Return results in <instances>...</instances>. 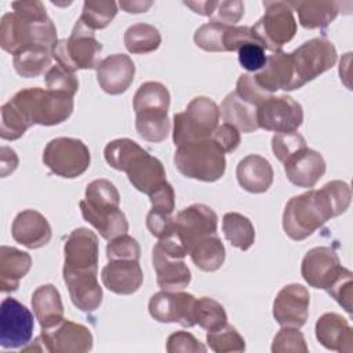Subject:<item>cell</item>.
I'll return each mask as SVG.
<instances>
[{
	"label": "cell",
	"mask_w": 353,
	"mask_h": 353,
	"mask_svg": "<svg viewBox=\"0 0 353 353\" xmlns=\"http://www.w3.org/2000/svg\"><path fill=\"white\" fill-rule=\"evenodd\" d=\"M352 201V192L346 182L335 179L320 189H310L291 197L283 212L285 234L301 241L312 236L328 219L343 214Z\"/></svg>",
	"instance_id": "obj_1"
},
{
	"label": "cell",
	"mask_w": 353,
	"mask_h": 353,
	"mask_svg": "<svg viewBox=\"0 0 353 353\" xmlns=\"http://www.w3.org/2000/svg\"><path fill=\"white\" fill-rule=\"evenodd\" d=\"M14 11L6 12L0 22V46L4 51L15 55L33 47L50 51L58 43L57 28L46 12L41 1H14Z\"/></svg>",
	"instance_id": "obj_2"
},
{
	"label": "cell",
	"mask_w": 353,
	"mask_h": 353,
	"mask_svg": "<svg viewBox=\"0 0 353 353\" xmlns=\"http://www.w3.org/2000/svg\"><path fill=\"white\" fill-rule=\"evenodd\" d=\"M10 102L30 125H57L68 120L73 112V97L40 87L19 90Z\"/></svg>",
	"instance_id": "obj_3"
},
{
	"label": "cell",
	"mask_w": 353,
	"mask_h": 353,
	"mask_svg": "<svg viewBox=\"0 0 353 353\" xmlns=\"http://www.w3.org/2000/svg\"><path fill=\"white\" fill-rule=\"evenodd\" d=\"M174 164L186 178L215 182L225 174L226 159L219 145L212 138H207L176 146Z\"/></svg>",
	"instance_id": "obj_4"
},
{
	"label": "cell",
	"mask_w": 353,
	"mask_h": 353,
	"mask_svg": "<svg viewBox=\"0 0 353 353\" xmlns=\"http://www.w3.org/2000/svg\"><path fill=\"white\" fill-rule=\"evenodd\" d=\"M219 108L208 97L193 98L185 112L175 113L172 117V141L175 146L188 142L211 138L218 127Z\"/></svg>",
	"instance_id": "obj_5"
},
{
	"label": "cell",
	"mask_w": 353,
	"mask_h": 353,
	"mask_svg": "<svg viewBox=\"0 0 353 353\" xmlns=\"http://www.w3.org/2000/svg\"><path fill=\"white\" fill-rule=\"evenodd\" d=\"M101 51L102 44L97 40L94 30L77 19L70 36L58 40L51 55L58 65L74 73L79 69H97Z\"/></svg>",
	"instance_id": "obj_6"
},
{
	"label": "cell",
	"mask_w": 353,
	"mask_h": 353,
	"mask_svg": "<svg viewBox=\"0 0 353 353\" xmlns=\"http://www.w3.org/2000/svg\"><path fill=\"white\" fill-rule=\"evenodd\" d=\"M43 163L52 174L72 179L80 176L88 170L91 154L81 139L59 137L51 139L46 145Z\"/></svg>",
	"instance_id": "obj_7"
},
{
	"label": "cell",
	"mask_w": 353,
	"mask_h": 353,
	"mask_svg": "<svg viewBox=\"0 0 353 353\" xmlns=\"http://www.w3.org/2000/svg\"><path fill=\"white\" fill-rule=\"evenodd\" d=\"M265 14L251 26L265 50L280 51L296 33L294 10L288 1H263Z\"/></svg>",
	"instance_id": "obj_8"
},
{
	"label": "cell",
	"mask_w": 353,
	"mask_h": 353,
	"mask_svg": "<svg viewBox=\"0 0 353 353\" xmlns=\"http://www.w3.org/2000/svg\"><path fill=\"white\" fill-rule=\"evenodd\" d=\"M290 54L298 88L331 69L338 58L334 44L323 37L307 40Z\"/></svg>",
	"instance_id": "obj_9"
},
{
	"label": "cell",
	"mask_w": 353,
	"mask_h": 353,
	"mask_svg": "<svg viewBox=\"0 0 353 353\" xmlns=\"http://www.w3.org/2000/svg\"><path fill=\"white\" fill-rule=\"evenodd\" d=\"M33 314L15 298H4L0 305V346L19 349L29 343L33 335Z\"/></svg>",
	"instance_id": "obj_10"
},
{
	"label": "cell",
	"mask_w": 353,
	"mask_h": 353,
	"mask_svg": "<svg viewBox=\"0 0 353 353\" xmlns=\"http://www.w3.org/2000/svg\"><path fill=\"white\" fill-rule=\"evenodd\" d=\"M259 128L274 132L296 131L303 121V110L299 102L288 95H272L256 109Z\"/></svg>",
	"instance_id": "obj_11"
},
{
	"label": "cell",
	"mask_w": 353,
	"mask_h": 353,
	"mask_svg": "<svg viewBox=\"0 0 353 353\" xmlns=\"http://www.w3.org/2000/svg\"><path fill=\"white\" fill-rule=\"evenodd\" d=\"M40 341L50 353H85L94 342L88 327L65 319L50 328H41Z\"/></svg>",
	"instance_id": "obj_12"
},
{
	"label": "cell",
	"mask_w": 353,
	"mask_h": 353,
	"mask_svg": "<svg viewBox=\"0 0 353 353\" xmlns=\"http://www.w3.org/2000/svg\"><path fill=\"white\" fill-rule=\"evenodd\" d=\"M196 298L192 294L160 291L149 301V314L159 323H178L182 327L196 325Z\"/></svg>",
	"instance_id": "obj_13"
},
{
	"label": "cell",
	"mask_w": 353,
	"mask_h": 353,
	"mask_svg": "<svg viewBox=\"0 0 353 353\" xmlns=\"http://www.w3.org/2000/svg\"><path fill=\"white\" fill-rule=\"evenodd\" d=\"M343 269L338 254L332 248L314 247L305 254L301 274L310 287L327 291Z\"/></svg>",
	"instance_id": "obj_14"
},
{
	"label": "cell",
	"mask_w": 353,
	"mask_h": 353,
	"mask_svg": "<svg viewBox=\"0 0 353 353\" xmlns=\"http://www.w3.org/2000/svg\"><path fill=\"white\" fill-rule=\"evenodd\" d=\"M63 254V270L98 272L99 243L92 230L87 228L74 229L65 241Z\"/></svg>",
	"instance_id": "obj_15"
},
{
	"label": "cell",
	"mask_w": 353,
	"mask_h": 353,
	"mask_svg": "<svg viewBox=\"0 0 353 353\" xmlns=\"http://www.w3.org/2000/svg\"><path fill=\"white\" fill-rule=\"evenodd\" d=\"M175 221V232L181 241L188 248L205 236H211L216 233L218 228V216L215 211L205 204H192L176 214Z\"/></svg>",
	"instance_id": "obj_16"
},
{
	"label": "cell",
	"mask_w": 353,
	"mask_h": 353,
	"mask_svg": "<svg viewBox=\"0 0 353 353\" xmlns=\"http://www.w3.org/2000/svg\"><path fill=\"white\" fill-rule=\"evenodd\" d=\"M310 295L302 284L284 285L273 301V317L281 327L301 328L309 316Z\"/></svg>",
	"instance_id": "obj_17"
},
{
	"label": "cell",
	"mask_w": 353,
	"mask_h": 353,
	"mask_svg": "<svg viewBox=\"0 0 353 353\" xmlns=\"http://www.w3.org/2000/svg\"><path fill=\"white\" fill-rule=\"evenodd\" d=\"M135 65L125 54H112L97 66V80L99 87L110 94L125 92L134 81Z\"/></svg>",
	"instance_id": "obj_18"
},
{
	"label": "cell",
	"mask_w": 353,
	"mask_h": 353,
	"mask_svg": "<svg viewBox=\"0 0 353 353\" xmlns=\"http://www.w3.org/2000/svg\"><path fill=\"white\" fill-rule=\"evenodd\" d=\"M63 281L69 290L72 303L81 312H94L102 303V287L98 272L62 270Z\"/></svg>",
	"instance_id": "obj_19"
},
{
	"label": "cell",
	"mask_w": 353,
	"mask_h": 353,
	"mask_svg": "<svg viewBox=\"0 0 353 353\" xmlns=\"http://www.w3.org/2000/svg\"><path fill=\"white\" fill-rule=\"evenodd\" d=\"M256 83L268 92L273 94L277 90H296V80L290 52L276 51L268 57L266 65L254 74Z\"/></svg>",
	"instance_id": "obj_20"
},
{
	"label": "cell",
	"mask_w": 353,
	"mask_h": 353,
	"mask_svg": "<svg viewBox=\"0 0 353 353\" xmlns=\"http://www.w3.org/2000/svg\"><path fill=\"white\" fill-rule=\"evenodd\" d=\"M51 234L47 218L36 210H23L12 221V239L29 250L44 247L51 240Z\"/></svg>",
	"instance_id": "obj_21"
},
{
	"label": "cell",
	"mask_w": 353,
	"mask_h": 353,
	"mask_svg": "<svg viewBox=\"0 0 353 353\" xmlns=\"http://www.w3.org/2000/svg\"><path fill=\"white\" fill-rule=\"evenodd\" d=\"M288 181L298 188H313L325 172L323 156L313 149H302L284 163Z\"/></svg>",
	"instance_id": "obj_22"
},
{
	"label": "cell",
	"mask_w": 353,
	"mask_h": 353,
	"mask_svg": "<svg viewBox=\"0 0 353 353\" xmlns=\"http://www.w3.org/2000/svg\"><path fill=\"white\" fill-rule=\"evenodd\" d=\"M103 285L117 295L137 292L143 281V273L138 261L117 259L109 261L101 270Z\"/></svg>",
	"instance_id": "obj_23"
},
{
	"label": "cell",
	"mask_w": 353,
	"mask_h": 353,
	"mask_svg": "<svg viewBox=\"0 0 353 353\" xmlns=\"http://www.w3.org/2000/svg\"><path fill=\"white\" fill-rule=\"evenodd\" d=\"M152 261L157 277V284L163 291H182L189 285L192 280V273L183 259L165 254L156 244L153 247Z\"/></svg>",
	"instance_id": "obj_24"
},
{
	"label": "cell",
	"mask_w": 353,
	"mask_h": 353,
	"mask_svg": "<svg viewBox=\"0 0 353 353\" xmlns=\"http://www.w3.org/2000/svg\"><path fill=\"white\" fill-rule=\"evenodd\" d=\"M125 174L132 186L148 196L167 182L163 163L146 150L132 159Z\"/></svg>",
	"instance_id": "obj_25"
},
{
	"label": "cell",
	"mask_w": 353,
	"mask_h": 353,
	"mask_svg": "<svg viewBox=\"0 0 353 353\" xmlns=\"http://www.w3.org/2000/svg\"><path fill=\"white\" fill-rule=\"evenodd\" d=\"M316 338L328 350L350 353L353 350V330L338 313H324L316 321Z\"/></svg>",
	"instance_id": "obj_26"
},
{
	"label": "cell",
	"mask_w": 353,
	"mask_h": 353,
	"mask_svg": "<svg viewBox=\"0 0 353 353\" xmlns=\"http://www.w3.org/2000/svg\"><path fill=\"white\" fill-rule=\"evenodd\" d=\"M239 185L250 193H265L273 183L272 164L259 154H248L236 168Z\"/></svg>",
	"instance_id": "obj_27"
},
{
	"label": "cell",
	"mask_w": 353,
	"mask_h": 353,
	"mask_svg": "<svg viewBox=\"0 0 353 353\" xmlns=\"http://www.w3.org/2000/svg\"><path fill=\"white\" fill-rule=\"evenodd\" d=\"M32 266V258L28 252L15 247H0V290L3 292H14L19 287V281L28 274Z\"/></svg>",
	"instance_id": "obj_28"
},
{
	"label": "cell",
	"mask_w": 353,
	"mask_h": 353,
	"mask_svg": "<svg viewBox=\"0 0 353 353\" xmlns=\"http://www.w3.org/2000/svg\"><path fill=\"white\" fill-rule=\"evenodd\" d=\"M32 309L41 328H50L63 320L61 294L52 284H43L33 291Z\"/></svg>",
	"instance_id": "obj_29"
},
{
	"label": "cell",
	"mask_w": 353,
	"mask_h": 353,
	"mask_svg": "<svg viewBox=\"0 0 353 353\" xmlns=\"http://www.w3.org/2000/svg\"><path fill=\"white\" fill-rule=\"evenodd\" d=\"M288 3L291 8L298 12L299 23L305 29L325 28L338 17L341 11V3L331 0H305Z\"/></svg>",
	"instance_id": "obj_30"
},
{
	"label": "cell",
	"mask_w": 353,
	"mask_h": 353,
	"mask_svg": "<svg viewBox=\"0 0 353 353\" xmlns=\"http://www.w3.org/2000/svg\"><path fill=\"white\" fill-rule=\"evenodd\" d=\"M83 218L92 225L105 240H112L128 232V221L120 208L94 210L83 200L79 203Z\"/></svg>",
	"instance_id": "obj_31"
},
{
	"label": "cell",
	"mask_w": 353,
	"mask_h": 353,
	"mask_svg": "<svg viewBox=\"0 0 353 353\" xmlns=\"http://www.w3.org/2000/svg\"><path fill=\"white\" fill-rule=\"evenodd\" d=\"M219 113L225 123L236 127L240 132H254L259 128L256 120V108L237 97L233 91L225 97Z\"/></svg>",
	"instance_id": "obj_32"
},
{
	"label": "cell",
	"mask_w": 353,
	"mask_h": 353,
	"mask_svg": "<svg viewBox=\"0 0 353 353\" xmlns=\"http://www.w3.org/2000/svg\"><path fill=\"white\" fill-rule=\"evenodd\" d=\"M189 255L193 263L203 272H215L225 262V245L216 234L205 236L196 241L190 250Z\"/></svg>",
	"instance_id": "obj_33"
},
{
	"label": "cell",
	"mask_w": 353,
	"mask_h": 353,
	"mask_svg": "<svg viewBox=\"0 0 353 353\" xmlns=\"http://www.w3.org/2000/svg\"><path fill=\"white\" fill-rule=\"evenodd\" d=\"M167 113L168 110L163 109H146L135 113L138 135L148 142H163L171 130V121Z\"/></svg>",
	"instance_id": "obj_34"
},
{
	"label": "cell",
	"mask_w": 353,
	"mask_h": 353,
	"mask_svg": "<svg viewBox=\"0 0 353 353\" xmlns=\"http://www.w3.org/2000/svg\"><path fill=\"white\" fill-rule=\"evenodd\" d=\"M222 232L226 240L241 251H247L255 241V229L252 222L239 212H226L223 215Z\"/></svg>",
	"instance_id": "obj_35"
},
{
	"label": "cell",
	"mask_w": 353,
	"mask_h": 353,
	"mask_svg": "<svg viewBox=\"0 0 353 353\" xmlns=\"http://www.w3.org/2000/svg\"><path fill=\"white\" fill-rule=\"evenodd\" d=\"M161 36L157 28L149 23L131 25L124 33V46L131 54H148L159 48Z\"/></svg>",
	"instance_id": "obj_36"
},
{
	"label": "cell",
	"mask_w": 353,
	"mask_h": 353,
	"mask_svg": "<svg viewBox=\"0 0 353 353\" xmlns=\"http://www.w3.org/2000/svg\"><path fill=\"white\" fill-rule=\"evenodd\" d=\"M51 51L43 47L26 48L17 52L12 57V65L15 72L26 79L40 76L51 62Z\"/></svg>",
	"instance_id": "obj_37"
},
{
	"label": "cell",
	"mask_w": 353,
	"mask_h": 353,
	"mask_svg": "<svg viewBox=\"0 0 353 353\" xmlns=\"http://www.w3.org/2000/svg\"><path fill=\"white\" fill-rule=\"evenodd\" d=\"M170 91L159 81H146L139 85L134 95L132 108L135 113L146 109H170Z\"/></svg>",
	"instance_id": "obj_38"
},
{
	"label": "cell",
	"mask_w": 353,
	"mask_h": 353,
	"mask_svg": "<svg viewBox=\"0 0 353 353\" xmlns=\"http://www.w3.org/2000/svg\"><path fill=\"white\" fill-rule=\"evenodd\" d=\"M83 201L94 210L120 208L119 190L110 181L105 178L95 179L87 185L85 197Z\"/></svg>",
	"instance_id": "obj_39"
},
{
	"label": "cell",
	"mask_w": 353,
	"mask_h": 353,
	"mask_svg": "<svg viewBox=\"0 0 353 353\" xmlns=\"http://www.w3.org/2000/svg\"><path fill=\"white\" fill-rule=\"evenodd\" d=\"M145 149L141 148L135 141L130 138H119L114 141H110L103 150V156L106 163L117 170V171H124L132 161L135 156L142 153Z\"/></svg>",
	"instance_id": "obj_40"
},
{
	"label": "cell",
	"mask_w": 353,
	"mask_h": 353,
	"mask_svg": "<svg viewBox=\"0 0 353 353\" xmlns=\"http://www.w3.org/2000/svg\"><path fill=\"white\" fill-rule=\"evenodd\" d=\"M194 319L196 324L207 331H215L228 323L225 307L210 296H201L196 299Z\"/></svg>",
	"instance_id": "obj_41"
},
{
	"label": "cell",
	"mask_w": 353,
	"mask_h": 353,
	"mask_svg": "<svg viewBox=\"0 0 353 353\" xmlns=\"http://www.w3.org/2000/svg\"><path fill=\"white\" fill-rule=\"evenodd\" d=\"M205 339L208 347L215 353H240L245 350L244 338L228 323L215 331H208Z\"/></svg>",
	"instance_id": "obj_42"
},
{
	"label": "cell",
	"mask_w": 353,
	"mask_h": 353,
	"mask_svg": "<svg viewBox=\"0 0 353 353\" xmlns=\"http://www.w3.org/2000/svg\"><path fill=\"white\" fill-rule=\"evenodd\" d=\"M117 14V3L114 1H84L79 19L91 30L106 28Z\"/></svg>",
	"instance_id": "obj_43"
},
{
	"label": "cell",
	"mask_w": 353,
	"mask_h": 353,
	"mask_svg": "<svg viewBox=\"0 0 353 353\" xmlns=\"http://www.w3.org/2000/svg\"><path fill=\"white\" fill-rule=\"evenodd\" d=\"M1 121H0V137L6 141L19 139L30 124L25 120L21 112L8 101L0 108Z\"/></svg>",
	"instance_id": "obj_44"
},
{
	"label": "cell",
	"mask_w": 353,
	"mask_h": 353,
	"mask_svg": "<svg viewBox=\"0 0 353 353\" xmlns=\"http://www.w3.org/2000/svg\"><path fill=\"white\" fill-rule=\"evenodd\" d=\"M229 26L230 25H223V23L210 21V22L201 25L196 30L193 40H194L196 46L204 51L223 52L225 51V46H223L225 33Z\"/></svg>",
	"instance_id": "obj_45"
},
{
	"label": "cell",
	"mask_w": 353,
	"mask_h": 353,
	"mask_svg": "<svg viewBox=\"0 0 353 353\" xmlns=\"http://www.w3.org/2000/svg\"><path fill=\"white\" fill-rule=\"evenodd\" d=\"M307 148L305 138L296 132H276L272 138V150L279 161L283 164L296 152Z\"/></svg>",
	"instance_id": "obj_46"
},
{
	"label": "cell",
	"mask_w": 353,
	"mask_h": 353,
	"mask_svg": "<svg viewBox=\"0 0 353 353\" xmlns=\"http://www.w3.org/2000/svg\"><path fill=\"white\" fill-rule=\"evenodd\" d=\"M303 334L294 327H283L273 338V353H307Z\"/></svg>",
	"instance_id": "obj_47"
},
{
	"label": "cell",
	"mask_w": 353,
	"mask_h": 353,
	"mask_svg": "<svg viewBox=\"0 0 353 353\" xmlns=\"http://www.w3.org/2000/svg\"><path fill=\"white\" fill-rule=\"evenodd\" d=\"M47 90L74 97L79 90V79L74 73L68 72L61 65L51 66L46 73Z\"/></svg>",
	"instance_id": "obj_48"
},
{
	"label": "cell",
	"mask_w": 353,
	"mask_h": 353,
	"mask_svg": "<svg viewBox=\"0 0 353 353\" xmlns=\"http://www.w3.org/2000/svg\"><path fill=\"white\" fill-rule=\"evenodd\" d=\"M106 258L108 261H117V259H132L139 261L141 258V247L139 243L125 234H120L112 240H109L106 245Z\"/></svg>",
	"instance_id": "obj_49"
},
{
	"label": "cell",
	"mask_w": 353,
	"mask_h": 353,
	"mask_svg": "<svg viewBox=\"0 0 353 353\" xmlns=\"http://www.w3.org/2000/svg\"><path fill=\"white\" fill-rule=\"evenodd\" d=\"M239 98H241L243 101L248 102L250 105H254L256 109L258 106L265 102L268 98H270L273 94L265 91L255 80L254 74L250 73H244L239 77L237 83H236V91Z\"/></svg>",
	"instance_id": "obj_50"
},
{
	"label": "cell",
	"mask_w": 353,
	"mask_h": 353,
	"mask_svg": "<svg viewBox=\"0 0 353 353\" xmlns=\"http://www.w3.org/2000/svg\"><path fill=\"white\" fill-rule=\"evenodd\" d=\"M353 274L349 269H343L341 276L331 284L327 292L350 314L353 299Z\"/></svg>",
	"instance_id": "obj_51"
},
{
	"label": "cell",
	"mask_w": 353,
	"mask_h": 353,
	"mask_svg": "<svg viewBox=\"0 0 353 353\" xmlns=\"http://www.w3.org/2000/svg\"><path fill=\"white\" fill-rule=\"evenodd\" d=\"M168 353H204L207 347L190 332L176 331L167 339L165 346Z\"/></svg>",
	"instance_id": "obj_52"
},
{
	"label": "cell",
	"mask_w": 353,
	"mask_h": 353,
	"mask_svg": "<svg viewBox=\"0 0 353 353\" xmlns=\"http://www.w3.org/2000/svg\"><path fill=\"white\" fill-rule=\"evenodd\" d=\"M243 15H244V3L243 1H240V0L216 1L212 15L210 17V21L234 26V23H237Z\"/></svg>",
	"instance_id": "obj_53"
},
{
	"label": "cell",
	"mask_w": 353,
	"mask_h": 353,
	"mask_svg": "<svg viewBox=\"0 0 353 353\" xmlns=\"http://www.w3.org/2000/svg\"><path fill=\"white\" fill-rule=\"evenodd\" d=\"M237 57L240 65L248 72H259L268 61L265 48L255 43L244 44L237 50Z\"/></svg>",
	"instance_id": "obj_54"
},
{
	"label": "cell",
	"mask_w": 353,
	"mask_h": 353,
	"mask_svg": "<svg viewBox=\"0 0 353 353\" xmlns=\"http://www.w3.org/2000/svg\"><path fill=\"white\" fill-rule=\"evenodd\" d=\"M146 226L150 234L159 240L165 239L175 232V221L171 214H164L154 210H150L146 215Z\"/></svg>",
	"instance_id": "obj_55"
},
{
	"label": "cell",
	"mask_w": 353,
	"mask_h": 353,
	"mask_svg": "<svg viewBox=\"0 0 353 353\" xmlns=\"http://www.w3.org/2000/svg\"><path fill=\"white\" fill-rule=\"evenodd\" d=\"M211 138L219 145V148L223 150V153L234 152L237 149V146L240 145V139H241L240 131L228 123L218 125Z\"/></svg>",
	"instance_id": "obj_56"
},
{
	"label": "cell",
	"mask_w": 353,
	"mask_h": 353,
	"mask_svg": "<svg viewBox=\"0 0 353 353\" xmlns=\"http://www.w3.org/2000/svg\"><path fill=\"white\" fill-rule=\"evenodd\" d=\"M149 200L152 203V210L159 212L172 214L175 208V193L168 182H165L163 186L150 193Z\"/></svg>",
	"instance_id": "obj_57"
},
{
	"label": "cell",
	"mask_w": 353,
	"mask_h": 353,
	"mask_svg": "<svg viewBox=\"0 0 353 353\" xmlns=\"http://www.w3.org/2000/svg\"><path fill=\"white\" fill-rule=\"evenodd\" d=\"M0 175L4 178L8 174L14 172L17 165H18V156L17 153L7 146L0 148Z\"/></svg>",
	"instance_id": "obj_58"
},
{
	"label": "cell",
	"mask_w": 353,
	"mask_h": 353,
	"mask_svg": "<svg viewBox=\"0 0 353 353\" xmlns=\"http://www.w3.org/2000/svg\"><path fill=\"white\" fill-rule=\"evenodd\" d=\"M183 4L189 8H192L196 14L210 18L216 6V1H210V0H207V1H185Z\"/></svg>",
	"instance_id": "obj_59"
},
{
	"label": "cell",
	"mask_w": 353,
	"mask_h": 353,
	"mask_svg": "<svg viewBox=\"0 0 353 353\" xmlns=\"http://www.w3.org/2000/svg\"><path fill=\"white\" fill-rule=\"evenodd\" d=\"M119 6L130 14H139L146 12L152 6L153 1H142V0H132V1H120Z\"/></svg>",
	"instance_id": "obj_60"
}]
</instances>
